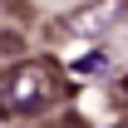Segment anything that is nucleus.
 <instances>
[{
  "mask_svg": "<svg viewBox=\"0 0 128 128\" xmlns=\"http://www.w3.org/2000/svg\"><path fill=\"white\" fill-rule=\"evenodd\" d=\"M5 104L10 108H20V113H34V108H44L49 98H54V84H49V74L40 69V64H20L15 74L5 79Z\"/></svg>",
  "mask_w": 128,
  "mask_h": 128,
  "instance_id": "obj_1",
  "label": "nucleus"
},
{
  "mask_svg": "<svg viewBox=\"0 0 128 128\" xmlns=\"http://www.w3.org/2000/svg\"><path fill=\"white\" fill-rule=\"evenodd\" d=\"M113 15H118V0H98V5H84L79 15H69V34H98L108 30Z\"/></svg>",
  "mask_w": 128,
  "mask_h": 128,
  "instance_id": "obj_2",
  "label": "nucleus"
},
{
  "mask_svg": "<svg viewBox=\"0 0 128 128\" xmlns=\"http://www.w3.org/2000/svg\"><path fill=\"white\" fill-rule=\"evenodd\" d=\"M79 69H84V74H98V69H108V54H89Z\"/></svg>",
  "mask_w": 128,
  "mask_h": 128,
  "instance_id": "obj_3",
  "label": "nucleus"
}]
</instances>
